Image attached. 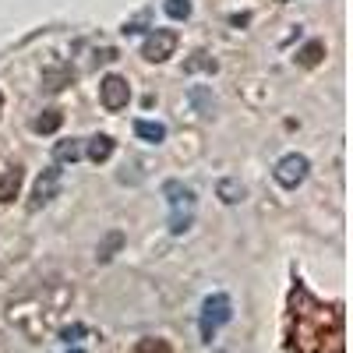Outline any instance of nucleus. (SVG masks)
I'll return each mask as SVG.
<instances>
[{
    "instance_id": "obj_1",
    "label": "nucleus",
    "mask_w": 353,
    "mask_h": 353,
    "mask_svg": "<svg viewBox=\"0 0 353 353\" xmlns=\"http://www.w3.org/2000/svg\"><path fill=\"white\" fill-rule=\"evenodd\" d=\"M71 297H74L71 283L57 279V276L36 279L32 286H25L18 297L8 301V321L18 332H25L28 339H43L46 332H53L57 321H61Z\"/></svg>"
},
{
    "instance_id": "obj_2",
    "label": "nucleus",
    "mask_w": 353,
    "mask_h": 353,
    "mask_svg": "<svg viewBox=\"0 0 353 353\" xmlns=\"http://www.w3.org/2000/svg\"><path fill=\"white\" fill-rule=\"evenodd\" d=\"M163 198L170 201V233H184L194 223V191L181 181H166Z\"/></svg>"
},
{
    "instance_id": "obj_3",
    "label": "nucleus",
    "mask_w": 353,
    "mask_h": 353,
    "mask_svg": "<svg viewBox=\"0 0 353 353\" xmlns=\"http://www.w3.org/2000/svg\"><path fill=\"white\" fill-rule=\"evenodd\" d=\"M233 318V304L226 293H209L201 304V318H198V329H201V343H212L216 332L226 325V321Z\"/></svg>"
},
{
    "instance_id": "obj_4",
    "label": "nucleus",
    "mask_w": 353,
    "mask_h": 353,
    "mask_svg": "<svg viewBox=\"0 0 353 353\" xmlns=\"http://www.w3.org/2000/svg\"><path fill=\"white\" fill-rule=\"evenodd\" d=\"M307 173H311V163H307V156H301V152L283 156V159L276 163V170H272L276 184L286 188V191H297V188L307 181Z\"/></svg>"
},
{
    "instance_id": "obj_5",
    "label": "nucleus",
    "mask_w": 353,
    "mask_h": 353,
    "mask_svg": "<svg viewBox=\"0 0 353 353\" xmlns=\"http://www.w3.org/2000/svg\"><path fill=\"white\" fill-rule=\"evenodd\" d=\"M176 43H181V36H176L173 28H152V32L145 36V43H141V57L149 64H163V61H170V57L176 53Z\"/></svg>"
},
{
    "instance_id": "obj_6",
    "label": "nucleus",
    "mask_w": 353,
    "mask_h": 353,
    "mask_svg": "<svg viewBox=\"0 0 353 353\" xmlns=\"http://www.w3.org/2000/svg\"><path fill=\"white\" fill-rule=\"evenodd\" d=\"M99 99H103V106H106L110 113H121V110L131 103V85H128V78L106 74V78L99 81Z\"/></svg>"
},
{
    "instance_id": "obj_7",
    "label": "nucleus",
    "mask_w": 353,
    "mask_h": 353,
    "mask_svg": "<svg viewBox=\"0 0 353 353\" xmlns=\"http://www.w3.org/2000/svg\"><path fill=\"white\" fill-rule=\"evenodd\" d=\"M57 191H61V166H46V170L39 173L36 188H32V201H28V209L39 212L43 205H50V201L57 198Z\"/></svg>"
},
{
    "instance_id": "obj_8",
    "label": "nucleus",
    "mask_w": 353,
    "mask_h": 353,
    "mask_svg": "<svg viewBox=\"0 0 353 353\" xmlns=\"http://www.w3.org/2000/svg\"><path fill=\"white\" fill-rule=\"evenodd\" d=\"M21 181H25L21 166H4L0 170V201H14L18 191H21Z\"/></svg>"
},
{
    "instance_id": "obj_9",
    "label": "nucleus",
    "mask_w": 353,
    "mask_h": 353,
    "mask_svg": "<svg viewBox=\"0 0 353 353\" xmlns=\"http://www.w3.org/2000/svg\"><path fill=\"white\" fill-rule=\"evenodd\" d=\"M113 149H117V141H113L110 134H96V138H88L85 156L92 159V163H106V159L113 156Z\"/></svg>"
},
{
    "instance_id": "obj_10",
    "label": "nucleus",
    "mask_w": 353,
    "mask_h": 353,
    "mask_svg": "<svg viewBox=\"0 0 353 353\" xmlns=\"http://www.w3.org/2000/svg\"><path fill=\"white\" fill-rule=\"evenodd\" d=\"M53 156H57V166H61V163H78L85 156V145L78 138H64V141H57Z\"/></svg>"
},
{
    "instance_id": "obj_11",
    "label": "nucleus",
    "mask_w": 353,
    "mask_h": 353,
    "mask_svg": "<svg viewBox=\"0 0 353 353\" xmlns=\"http://www.w3.org/2000/svg\"><path fill=\"white\" fill-rule=\"evenodd\" d=\"M61 124H64V113L61 110H43L36 121H32V131L36 134H57V131H61Z\"/></svg>"
},
{
    "instance_id": "obj_12",
    "label": "nucleus",
    "mask_w": 353,
    "mask_h": 353,
    "mask_svg": "<svg viewBox=\"0 0 353 353\" xmlns=\"http://www.w3.org/2000/svg\"><path fill=\"white\" fill-rule=\"evenodd\" d=\"M134 134H138L141 141H152V145H159V141L166 138V128H163L159 121H134Z\"/></svg>"
},
{
    "instance_id": "obj_13",
    "label": "nucleus",
    "mask_w": 353,
    "mask_h": 353,
    "mask_svg": "<svg viewBox=\"0 0 353 353\" xmlns=\"http://www.w3.org/2000/svg\"><path fill=\"white\" fill-rule=\"evenodd\" d=\"M216 194H219L226 205H237V201H244V184L233 181V176H226V181L216 184Z\"/></svg>"
},
{
    "instance_id": "obj_14",
    "label": "nucleus",
    "mask_w": 353,
    "mask_h": 353,
    "mask_svg": "<svg viewBox=\"0 0 353 353\" xmlns=\"http://www.w3.org/2000/svg\"><path fill=\"white\" fill-rule=\"evenodd\" d=\"M321 57H325V43H307L304 50H297V64H304V68H318L321 64Z\"/></svg>"
},
{
    "instance_id": "obj_15",
    "label": "nucleus",
    "mask_w": 353,
    "mask_h": 353,
    "mask_svg": "<svg viewBox=\"0 0 353 353\" xmlns=\"http://www.w3.org/2000/svg\"><path fill=\"white\" fill-rule=\"evenodd\" d=\"M121 244H124V233H121V230L106 233V237H103V244H99V251H96V258H99V261H110L117 251H121Z\"/></svg>"
},
{
    "instance_id": "obj_16",
    "label": "nucleus",
    "mask_w": 353,
    "mask_h": 353,
    "mask_svg": "<svg viewBox=\"0 0 353 353\" xmlns=\"http://www.w3.org/2000/svg\"><path fill=\"white\" fill-rule=\"evenodd\" d=\"M163 11L173 18V21H188L191 18V0H163Z\"/></svg>"
},
{
    "instance_id": "obj_17",
    "label": "nucleus",
    "mask_w": 353,
    "mask_h": 353,
    "mask_svg": "<svg viewBox=\"0 0 353 353\" xmlns=\"http://www.w3.org/2000/svg\"><path fill=\"white\" fill-rule=\"evenodd\" d=\"M216 68H219V64H216V57H209V53H194L191 61L184 64V71H188V74H191V71H209V74H212Z\"/></svg>"
},
{
    "instance_id": "obj_18",
    "label": "nucleus",
    "mask_w": 353,
    "mask_h": 353,
    "mask_svg": "<svg viewBox=\"0 0 353 353\" xmlns=\"http://www.w3.org/2000/svg\"><path fill=\"white\" fill-rule=\"evenodd\" d=\"M71 78H74L71 71H61V74H46V88H50V92H61V88H64Z\"/></svg>"
},
{
    "instance_id": "obj_19",
    "label": "nucleus",
    "mask_w": 353,
    "mask_h": 353,
    "mask_svg": "<svg viewBox=\"0 0 353 353\" xmlns=\"http://www.w3.org/2000/svg\"><path fill=\"white\" fill-rule=\"evenodd\" d=\"M191 99L198 103V110H201V113H212V99H209V96H205V92H201V88H194V92H191Z\"/></svg>"
},
{
    "instance_id": "obj_20",
    "label": "nucleus",
    "mask_w": 353,
    "mask_h": 353,
    "mask_svg": "<svg viewBox=\"0 0 353 353\" xmlns=\"http://www.w3.org/2000/svg\"><path fill=\"white\" fill-rule=\"evenodd\" d=\"M81 336H85V325H71V329H64V332H61V339H64V343H74V339H81Z\"/></svg>"
},
{
    "instance_id": "obj_21",
    "label": "nucleus",
    "mask_w": 353,
    "mask_h": 353,
    "mask_svg": "<svg viewBox=\"0 0 353 353\" xmlns=\"http://www.w3.org/2000/svg\"><path fill=\"white\" fill-rule=\"evenodd\" d=\"M0 113H4V92H0Z\"/></svg>"
},
{
    "instance_id": "obj_22",
    "label": "nucleus",
    "mask_w": 353,
    "mask_h": 353,
    "mask_svg": "<svg viewBox=\"0 0 353 353\" xmlns=\"http://www.w3.org/2000/svg\"><path fill=\"white\" fill-rule=\"evenodd\" d=\"M68 353H85V350H78V346H74V350H68Z\"/></svg>"
}]
</instances>
